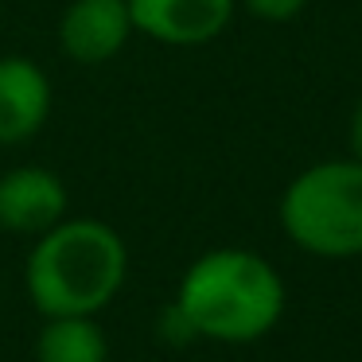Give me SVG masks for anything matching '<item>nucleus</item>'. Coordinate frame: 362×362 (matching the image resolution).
I'll list each match as a JSON object with an SVG mask.
<instances>
[{
	"instance_id": "f257e3e1",
	"label": "nucleus",
	"mask_w": 362,
	"mask_h": 362,
	"mask_svg": "<svg viewBox=\"0 0 362 362\" xmlns=\"http://www.w3.org/2000/svg\"><path fill=\"white\" fill-rule=\"evenodd\" d=\"M284 300L288 292L269 257L242 245H218L183 269L175 300L164 315V331L172 343L206 339L222 346H245L281 323Z\"/></svg>"
},
{
	"instance_id": "f03ea898",
	"label": "nucleus",
	"mask_w": 362,
	"mask_h": 362,
	"mask_svg": "<svg viewBox=\"0 0 362 362\" xmlns=\"http://www.w3.org/2000/svg\"><path fill=\"white\" fill-rule=\"evenodd\" d=\"M129 281V245L102 218H63L35 238L24 261L32 308L51 315H98Z\"/></svg>"
},
{
	"instance_id": "7ed1b4c3",
	"label": "nucleus",
	"mask_w": 362,
	"mask_h": 362,
	"mask_svg": "<svg viewBox=\"0 0 362 362\" xmlns=\"http://www.w3.org/2000/svg\"><path fill=\"white\" fill-rule=\"evenodd\" d=\"M276 218L284 238L312 257H362V164L351 156L308 164L281 191Z\"/></svg>"
},
{
	"instance_id": "20e7f679",
	"label": "nucleus",
	"mask_w": 362,
	"mask_h": 362,
	"mask_svg": "<svg viewBox=\"0 0 362 362\" xmlns=\"http://www.w3.org/2000/svg\"><path fill=\"white\" fill-rule=\"evenodd\" d=\"M133 32L164 47H206L234 20L238 0H125Z\"/></svg>"
},
{
	"instance_id": "39448f33",
	"label": "nucleus",
	"mask_w": 362,
	"mask_h": 362,
	"mask_svg": "<svg viewBox=\"0 0 362 362\" xmlns=\"http://www.w3.org/2000/svg\"><path fill=\"white\" fill-rule=\"evenodd\" d=\"M66 206H71L66 183L51 168L16 164L0 172V230L40 238L66 218Z\"/></svg>"
},
{
	"instance_id": "423d86ee",
	"label": "nucleus",
	"mask_w": 362,
	"mask_h": 362,
	"mask_svg": "<svg viewBox=\"0 0 362 362\" xmlns=\"http://www.w3.org/2000/svg\"><path fill=\"white\" fill-rule=\"evenodd\" d=\"M125 0H71L59 16V47L78 66H105L133 40Z\"/></svg>"
},
{
	"instance_id": "0eeeda50",
	"label": "nucleus",
	"mask_w": 362,
	"mask_h": 362,
	"mask_svg": "<svg viewBox=\"0 0 362 362\" xmlns=\"http://www.w3.org/2000/svg\"><path fill=\"white\" fill-rule=\"evenodd\" d=\"M51 78L28 55H0V144H24L51 117Z\"/></svg>"
},
{
	"instance_id": "6e6552de",
	"label": "nucleus",
	"mask_w": 362,
	"mask_h": 362,
	"mask_svg": "<svg viewBox=\"0 0 362 362\" xmlns=\"http://www.w3.org/2000/svg\"><path fill=\"white\" fill-rule=\"evenodd\" d=\"M35 362H110L98 315H51L35 335Z\"/></svg>"
},
{
	"instance_id": "1a4fd4ad",
	"label": "nucleus",
	"mask_w": 362,
	"mask_h": 362,
	"mask_svg": "<svg viewBox=\"0 0 362 362\" xmlns=\"http://www.w3.org/2000/svg\"><path fill=\"white\" fill-rule=\"evenodd\" d=\"M250 16L265 20V24H284V20H296L308 8V0H238Z\"/></svg>"
},
{
	"instance_id": "9d476101",
	"label": "nucleus",
	"mask_w": 362,
	"mask_h": 362,
	"mask_svg": "<svg viewBox=\"0 0 362 362\" xmlns=\"http://www.w3.org/2000/svg\"><path fill=\"white\" fill-rule=\"evenodd\" d=\"M346 148H351V160L362 164V98L351 110V125H346Z\"/></svg>"
}]
</instances>
